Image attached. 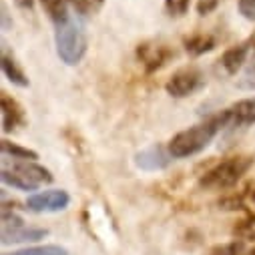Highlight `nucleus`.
<instances>
[{
	"instance_id": "f257e3e1",
	"label": "nucleus",
	"mask_w": 255,
	"mask_h": 255,
	"mask_svg": "<svg viewBox=\"0 0 255 255\" xmlns=\"http://www.w3.org/2000/svg\"><path fill=\"white\" fill-rule=\"evenodd\" d=\"M223 129H225V121H223V113L219 111V113L207 117L205 121L189 127V129H185V131H179L177 135H173L167 143V149L175 159L193 157V155L201 153L205 147H209L211 141Z\"/></svg>"
},
{
	"instance_id": "f03ea898",
	"label": "nucleus",
	"mask_w": 255,
	"mask_h": 255,
	"mask_svg": "<svg viewBox=\"0 0 255 255\" xmlns=\"http://www.w3.org/2000/svg\"><path fill=\"white\" fill-rule=\"evenodd\" d=\"M255 159L253 155H231L219 163H215L211 169H207L199 177V187L205 191H213V193H221L231 187H235L243 175L253 167Z\"/></svg>"
},
{
	"instance_id": "7ed1b4c3",
	"label": "nucleus",
	"mask_w": 255,
	"mask_h": 255,
	"mask_svg": "<svg viewBox=\"0 0 255 255\" xmlns=\"http://www.w3.org/2000/svg\"><path fill=\"white\" fill-rule=\"evenodd\" d=\"M54 46L58 58L67 67H77L87 54L89 38L81 22L69 18L67 22L54 26Z\"/></svg>"
},
{
	"instance_id": "20e7f679",
	"label": "nucleus",
	"mask_w": 255,
	"mask_h": 255,
	"mask_svg": "<svg viewBox=\"0 0 255 255\" xmlns=\"http://www.w3.org/2000/svg\"><path fill=\"white\" fill-rule=\"evenodd\" d=\"M135 56L139 60V65L145 69V73L153 75L169 65L175 52L169 44H163L157 40H145L135 48Z\"/></svg>"
},
{
	"instance_id": "39448f33",
	"label": "nucleus",
	"mask_w": 255,
	"mask_h": 255,
	"mask_svg": "<svg viewBox=\"0 0 255 255\" xmlns=\"http://www.w3.org/2000/svg\"><path fill=\"white\" fill-rule=\"evenodd\" d=\"M203 85H205V77L199 69L185 67L169 77V81L165 83V91L173 99H185V97L195 95Z\"/></svg>"
},
{
	"instance_id": "423d86ee",
	"label": "nucleus",
	"mask_w": 255,
	"mask_h": 255,
	"mask_svg": "<svg viewBox=\"0 0 255 255\" xmlns=\"http://www.w3.org/2000/svg\"><path fill=\"white\" fill-rule=\"evenodd\" d=\"M69 205H71V195L65 189H46V191L32 193L26 199L24 209L32 213H58V211H65Z\"/></svg>"
},
{
	"instance_id": "0eeeda50",
	"label": "nucleus",
	"mask_w": 255,
	"mask_h": 255,
	"mask_svg": "<svg viewBox=\"0 0 255 255\" xmlns=\"http://www.w3.org/2000/svg\"><path fill=\"white\" fill-rule=\"evenodd\" d=\"M223 119H225V129H243L255 123V97L241 99L233 103L231 107L223 109Z\"/></svg>"
},
{
	"instance_id": "6e6552de",
	"label": "nucleus",
	"mask_w": 255,
	"mask_h": 255,
	"mask_svg": "<svg viewBox=\"0 0 255 255\" xmlns=\"http://www.w3.org/2000/svg\"><path fill=\"white\" fill-rule=\"evenodd\" d=\"M0 117H2V133H12L26 125L24 107L4 91L0 93Z\"/></svg>"
},
{
	"instance_id": "1a4fd4ad",
	"label": "nucleus",
	"mask_w": 255,
	"mask_h": 255,
	"mask_svg": "<svg viewBox=\"0 0 255 255\" xmlns=\"http://www.w3.org/2000/svg\"><path fill=\"white\" fill-rule=\"evenodd\" d=\"M173 161L175 157L169 153L167 145H151L135 155V165L143 171H163Z\"/></svg>"
},
{
	"instance_id": "9d476101",
	"label": "nucleus",
	"mask_w": 255,
	"mask_h": 255,
	"mask_svg": "<svg viewBox=\"0 0 255 255\" xmlns=\"http://www.w3.org/2000/svg\"><path fill=\"white\" fill-rule=\"evenodd\" d=\"M249 44L247 40L245 42H239V44H233L229 46L227 50H223L219 62H221V67L227 75H237L243 67H245V62H247V56H249Z\"/></svg>"
},
{
	"instance_id": "9b49d317",
	"label": "nucleus",
	"mask_w": 255,
	"mask_h": 255,
	"mask_svg": "<svg viewBox=\"0 0 255 255\" xmlns=\"http://www.w3.org/2000/svg\"><path fill=\"white\" fill-rule=\"evenodd\" d=\"M48 235L46 229L42 227H26V225H18V227H8L2 229V243L10 245V243H34L40 241Z\"/></svg>"
},
{
	"instance_id": "f8f14e48",
	"label": "nucleus",
	"mask_w": 255,
	"mask_h": 255,
	"mask_svg": "<svg viewBox=\"0 0 255 255\" xmlns=\"http://www.w3.org/2000/svg\"><path fill=\"white\" fill-rule=\"evenodd\" d=\"M0 67H2V75H4L12 85H16V87H20V89L30 87V81H28L26 73L22 71V67L16 62L14 54H10V52L6 50V44L2 46V56H0Z\"/></svg>"
},
{
	"instance_id": "ddd939ff",
	"label": "nucleus",
	"mask_w": 255,
	"mask_h": 255,
	"mask_svg": "<svg viewBox=\"0 0 255 255\" xmlns=\"http://www.w3.org/2000/svg\"><path fill=\"white\" fill-rule=\"evenodd\" d=\"M183 46H185V52L191 56H203L217 46V38L207 32H195L183 38Z\"/></svg>"
},
{
	"instance_id": "4468645a",
	"label": "nucleus",
	"mask_w": 255,
	"mask_h": 255,
	"mask_svg": "<svg viewBox=\"0 0 255 255\" xmlns=\"http://www.w3.org/2000/svg\"><path fill=\"white\" fill-rule=\"evenodd\" d=\"M14 169L20 171L22 175H26V177H28L32 183H36L38 187H40V185H50V183L54 181V175H52L46 167L38 165L36 161H20V163L14 165Z\"/></svg>"
},
{
	"instance_id": "2eb2a0df",
	"label": "nucleus",
	"mask_w": 255,
	"mask_h": 255,
	"mask_svg": "<svg viewBox=\"0 0 255 255\" xmlns=\"http://www.w3.org/2000/svg\"><path fill=\"white\" fill-rule=\"evenodd\" d=\"M0 179H2V183L6 185V187H12V189H16V191H36L38 189V185L36 183H32L26 175H22L20 171H16L14 167L12 169H2V173H0Z\"/></svg>"
},
{
	"instance_id": "dca6fc26",
	"label": "nucleus",
	"mask_w": 255,
	"mask_h": 255,
	"mask_svg": "<svg viewBox=\"0 0 255 255\" xmlns=\"http://www.w3.org/2000/svg\"><path fill=\"white\" fill-rule=\"evenodd\" d=\"M40 6L48 14V18L54 22V26L67 22L71 18L69 16V0H40Z\"/></svg>"
},
{
	"instance_id": "f3484780",
	"label": "nucleus",
	"mask_w": 255,
	"mask_h": 255,
	"mask_svg": "<svg viewBox=\"0 0 255 255\" xmlns=\"http://www.w3.org/2000/svg\"><path fill=\"white\" fill-rule=\"evenodd\" d=\"M0 151H2V155L6 157H12L16 161H36L38 159V153L28 149V147H22L18 143H12L8 139H2L0 141Z\"/></svg>"
},
{
	"instance_id": "a211bd4d",
	"label": "nucleus",
	"mask_w": 255,
	"mask_h": 255,
	"mask_svg": "<svg viewBox=\"0 0 255 255\" xmlns=\"http://www.w3.org/2000/svg\"><path fill=\"white\" fill-rule=\"evenodd\" d=\"M233 237L241 241H255V213H249L233 225Z\"/></svg>"
},
{
	"instance_id": "6ab92c4d",
	"label": "nucleus",
	"mask_w": 255,
	"mask_h": 255,
	"mask_svg": "<svg viewBox=\"0 0 255 255\" xmlns=\"http://www.w3.org/2000/svg\"><path fill=\"white\" fill-rule=\"evenodd\" d=\"M2 255H69V249L60 245H34V247L16 249V251L2 253Z\"/></svg>"
},
{
	"instance_id": "aec40b11",
	"label": "nucleus",
	"mask_w": 255,
	"mask_h": 255,
	"mask_svg": "<svg viewBox=\"0 0 255 255\" xmlns=\"http://www.w3.org/2000/svg\"><path fill=\"white\" fill-rule=\"evenodd\" d=\"M245 195L247 193H227L217 201V207L223 211H243V209H247Z\"/></svg>"
},
{
	"instance_id": "412c9836",
	"label": "nucleus",
	"mask_w": 255,
	"mask_h": 255,
	"mask_svg": "<svg viewBox=\"0 0 255 255\" xmlns=\"http://www.w3.org/2000/svg\"><path fill=\"white\" fill-rule=\"evenodd\" d=\"M189 6H191V0H165V10L173 18L185 16L189 12Z\"/></svg>"
},
{
	"instance_id": "4be33fe9",
	"label": "nucleus",
	"mask_w": 255,
	"mask_h": 255,
	"mask_svg": "<svg viewBox=\"0 0 255 255\" xmlns=\"http://www.w3.org/2000/svg\"><path fill=\"white\" fill-rule=\"evenodd\" d=\"M241 253V243L231 241V243H223V245H215L207 255H239Z\"/></svg>"
},
{
	"instance_id": "5701e85b",
	"label": "nucleus",
	"mask_w": 255,
	"mask_h": 255,
	"mask_svg": "<svg viewBox=\"0 0 255 255\" xmlns=\"http://www.w3.org/2000/svg\"><path fill=\"white\" fill-rule=\"evenodd\" d=\"M237 10L245 20L255 22V0H235Z\"/></svg>"
},
{
	"instance_id": "b1692460",
	"label": "nucleus",
	"mask_w": 255,
	"mask_h": 255,
	"mask_svg": "<svg viewBox=\"0 0 255 255\" xmlns=\"http://www.w3.org/2000/svg\"><path fill=\"white\" fill-rule=\"evenodd\" d=\"M237 85H239V89H247V91L255 89V60H253V65L247 67V71L243 73V79Z\"/></svg>"
},
{
	"instance_id": "393cba45",
	"label": "nucleus",
	"mask_w": 255,
	"mask_h": 255,
	"mask_svg": "<svg viewBox=\"0 0 255 255\" xmlns=\"http://www.w3.org/2000/svg\"><path fill=\"white\" fill-rule=\"evenodd\" d=\"M217 6H219V0H197V4H195L199 16H207V14H211Z\"/></svg>"
},
{
	"instance_id": "a878e982",
	"label": "nucleus",
	"mask_w": 255,
	"mask_h": 255,
	"mask_svg": "<svg viewBox=\"0 0 255 255\" xmlns=\"http://www.w3.org/2000/svg\"><path fill=\"white\" fill-rule=\"evenodd\" d=\"M12 26V22L8 20V8H6V2H2V30H8Z\"/></svg>"
},
{
	"instance_id": "bb28decb",
	"label": "nucleus",
	"mask_w": 255,
	"mask_h": 255,
	"mask_svg": "<svg viewBox=\"0 0 255 255\" xmlns=\"http://www.w3.org/2000/svg\"><path fill=\"white\" fill-rule=\"evenodd\" d=\"M16 2V6H20V8H32L34 6V0H14Z\"/></svg>"
},
{
	"instance_id": "cd10ccee",
	"label": "nucleus",
	"mask_w": 255,
	"mask_h": 255,
	"mask_svg": "<svg viewBox=\"0 0 255 255\" xmlns=\"http://www.w3.org/2000/svg\"><path fill=\"white\" fill-rule=\"evenodd\" d=\"M247 44H249V50L253 52V56H255V30L251 32V36L247 38Z\"/></svg>"
},
{
	"instance_id": "c85d7f7f",
	"label": "nucleus",
	"mask_w": 255,
	"mask_h": 255,
	"mask_svg": "<svg viewBox=\"0 0 255 255\" xmlns=\"http://www.w3.org/2000/svg\"><path fill=\"white\" fill-rule=\"evenodd\" d=\"M89 2L93 4V8H95V10H99V8L105 4V0H89Z\"/></svg>"
},
{
	"instance_id": "c756f323",
	"label": "nucleus",
	"mask_w": 255,
	"mask_h": 255,
	"mask_svg": "<svg viewBox=\"0 0 255 255\" xmlns=\"http://www.w3.org/2000/svg\"><path fill=\"white\" fill-rule=\"evenodd\" d=\"M243 255H255V247H253V249H249V251H245Z\"/></svg>"
}]
</instances>
